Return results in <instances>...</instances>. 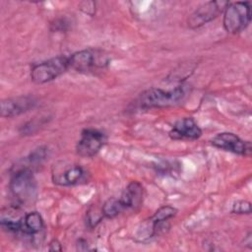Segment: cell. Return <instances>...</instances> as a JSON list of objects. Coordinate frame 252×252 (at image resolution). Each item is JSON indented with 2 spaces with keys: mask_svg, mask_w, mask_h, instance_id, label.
<instances>
[{
  "mask_svg": "<svg viewBox=\"0 0 252 252\" xmlns=\"http://www.w3.org/2000/svg\"><path fill=\"white\" fill-rule=\"evenodd\" d=\"M188 86L180 85L172 90L164 91L158 88H151L141 93L134 101V105L140 109L163 108L180 103L188 94Z\"/></svg>",
  "mask_w": 252,
  "mask_h": 252,
  "instance_id": "6da1fadb",
  "label": "cell"
},
{
  "mask_svg": "<svg viewBox=\"0 0 252 252\" xmlns=\"http://www.w3.org/2000/svg\"><path fill=\"white\" fill-rule=\"evenodd\" d=\"M10 191L16 201L21 205L30 206L34 203L37 197V183L29 167H20L12 174Z\"/></svg>",
  "mask_w": 252,
  "mask_h": 252,
  "instance_id": "7a4b0ae2",
  "label": "cell"
},
{
  "mask_svg": "<svg viewBox=\"0 0 252 252\" xmlns=\"http://www.w3.org/2000/svg\"><path fill=\"white\" fill-rule=\"evenodd\" d=\"M251 21L250 2L228 3L223 11V28L229 33H238L249 25Z\"/></svg>",
  "mask_w": 252,
  "mask_h": 252,
  "instance_id": "3957f363",
  "label": "cell"
},
{
  "mask_svg": "<svg viewBox=\"0 0 252 252\" xmlns=\"http://www.w3.org/2000/svg\"><path fill=\"white\" fill-rule=\"evenodd\" d=\"M68 69V56L59 55L33 65L31 71V79L35 84H44L58 78Z\"/></svg>",
  "mask_w": 252,
  "mask_h": 252,
  "instance_id": "277c9868",
  "label": "cell"
},
{
  "mask_svg": "<svg viewBox=\"0 0 252 252\" xmlns=\"http://www.w3.org/2000/svg\"><path fill=\"white\" fill-rule=\"evenodd\" d=\"M228 1H209L199 6L188 18V26L191 29H198L218 18L228 5Z\"/></svg>",
  "mask_w": 252,
  "mask_h": 252,
  "instance_id": "5b68a950",
  "label": "cell"
},
{
  "mask_svg": "<svg viewBox=\"0 0 252 252\" xmlns=\"http://www.w3.org/2000/svg\"><path fill=\"white\" fill-rule=\"evenodd\" d=\"M68 59L69 69L71 68L81 73L91 72L98 67H103L107 63L104 56L93 49H83L77 51L68 56Z\"/></svg>",
  "mask_w": 252,
  "mask_h": 252,
  "instance_id": "8992f818",
  "label": "cell"
},
{
  "mask_svg": "<svg viewBox=\"0 0 252 252\" xmlns=\"http://www.w3.org/2000/svg\"><path fill=\"white\" fill-rule=\"evenodd\" d=\"M106 142V136L96 129H84L76 145V152L83 158L94 157Z\"/></svg>",
  "mask_w": 252,
  "mask_h": 252,
  "instance_id": "52a82bcc",
  "label": "cell"
},
{
  "mask_svg": "<svg viewBox=\"0 0 252 252\" xmlns=\"http://www.w3.org/2000/svg\"><path fill=\"white\" fill-rule=\"evenodd\" d=\"M211 143L214 147L220 150L239 156L249 157L252 151L251 143L249 141H244L231 132L219 133L212 139Z\"/></svg>",
  "mask_w": 252,
  "mask_h": 252,
  "instance_id": "ba28073f",
  "label": "cell"
},
{
  "mask_svg": "<svg viewBox=\"0 0 252 252\" xmlns=\"http://www.w3.org/2000/svg\"><path fill=\"white\" fill-rule=\"evenodd\" d=\"M36 100L33 96H18L13 98H6L1 101V116L14 117L33 108Z\"/></svg>",
  "mask_w": 252,
  "mask_h": 252,
  "instance_id": "9c48e42d",
  "label": "cell"
},
{
  "mask_svg": "<svg viewBox=\"0 0 252 252\" xmlns=\"http://www.w3.org/2000/svg\"><path fill=\"white\" fill-rule=\"evenodd\" d=\"M202 130L192 117H184L176 121L169 132L173 140H197L201 137Z\"/></svg>",
  "mask_w": 252,
  "mask_h": 252,
  "instance_id": "30bf717a",
  "label": "cell"
},
{
  "mask_svg": "<svg viewBox=\"0 0 252 252\" xmlns=\"http://www.w3.org/2000/svg\"><path fill=\"white\" fill-rule=\"evenodd\" d=\"M52 180L61 186H70L81 183L86 180V171L78 164H72L63 170L53 172Z\"/></svg>",
  "mask_w": 252,
  "mask_h": 252,
  "instance_id": "8fae6325",
  "label": "cell"
},
{
  "mask_svg": "<svg viewBox=\"0 0 252 252\" xmlns=\"http://www.w3.org/2000/svg\"><path fill=\"white\" fill-rule=\"evenodd\" d=\"M144 198V188L138 181L130 182L119 198L125 209L137 210L141 207Z\"/></svg>",
  "mask_w": 252,
  "mask_h": 252,
  "instance_id": "7c38bea8",
  "label": "cell"
},
{
  "mask_svg": "<svg viewBox=\"0 0 252 252\" xmlns=\"http://www.w3.org/2000/svg\"><path fill=\"white\" fill-rule=\"evenodd\" d=\"M42 228L43 220L39 213L34 211L24 215L21 232L28 235H33L35 233H38Z\"/></svg>",
  "mask_w": 252,
  "mask_h": 252,
  "instance_id": "4fadbf2b",
  "label": "cell"
},
{
  "mask_svg": "<svg viewBox=\"0 0 252 252\" xmlns=\"http://www.w3.org/2000/svg\"><path fill=\"white\" fill-rule=\"evenodd\" d=\"M125 210L126 209L122 204V202L120 201V199H116V198L107 199L101 207L102 216L103 218H106V219H114Z\"/></svg>",
  "mask_w": 252,
  "mask_h": 252,
  "instance_id": "5bb4252c",
  "label": "cell"
},
{
  "mask_svg": "<svg viewBox=\"0 0 252 252\" xmlns=\"http://www.w3.org/2000/svg\"><path fill=\"white\" fill-rule=\"evenodd\" d=\"M177 214V209H175L172 206H162L160 207L151 218V224H156L159 222H164L168 221L170 219L175 217Z\"/></svg>",
  "mask_w": 252,
  "mask_h": 252,
  "instance_id": "9a60e30c",
  "label": "cell"
},
{
  "mask_svg": "<svg viewBox=\"0 0 252 252\" xmlns=\"http://www.w3.org/2000/svg\"><path fill=\"white\" fill-rule=\"evenodd\" d=\"M48 156V149L46 147H38L29 157V162L32 164L40 163Z\"/></svg>",
  "mask_w": 252,
  "mask_h": 252,
  "instance_id": "2e32d148",
  "label": "cell"
},
{
  "mask_svg": "<svg viewBox=\"0 0 252 252\" xmlns=\"http://www.w3.org/2000/svg\"><path fill=\"white\" fill-rule=\"evenodd\" d=\"M231 213L233 214H239V215H250L251 214V204L248 201L245 200H238L236 201L233 206Z\"/></svg>",
  "mask_w": 252,
  "mask_h": 252,
  "instance_id": "e0dca14e",
  "label": "cell"
},
{
  "mask_svg": "<svg viewBox=\"0 0 252 252\" xmlns=\"http://www.w3.org/2000/svg\"><path fill=\"white\" fill-rule=\"evenodd\" d=\"M102 218H103V216H102L101 210H100V213H96V212H94V211H89L87 213V220H86L88 226L91 227V228L96 226V224L98 222H100Z\"/></svg>",
  "mask_w": 252,
  "mask_h": 252,
  "instance_id": "ac0fdd59",
  "label": "cell"
},
{
  "mask_svg": "<svg viewBox=\"0 0 252 252\" xmlns=\"http://www.w3.org/2000/svg\"><path fill=\"white\" fill-rule=\"evenodd\" d=\"M48 249H49V251H61L62 246H61V243L57 239H53L49 243V248Z\"/></svg>",
  "mask_w": 252,
  "mask_h": 252,
  "instance_id": "d6986e66",
  "label": "cell"
}]
</instances>
